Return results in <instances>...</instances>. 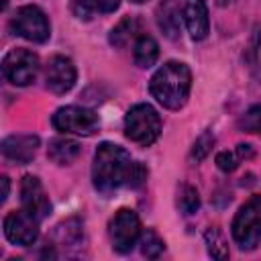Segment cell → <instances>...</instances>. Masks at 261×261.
<instances>
[{
    "instance_id": "obj_7",
    "label": "cell",
    "mask_w": 261,
    "mask_h": 261,
    "mask_svg": "<svg viewBox=\"0 0 261 261\" xmlns=\"http://www.w3.org/2000/svg\"><path fill=\"white\" fill-rule=\"evenodd\" d=\"M10 29L14 31V35H18L27 41H33V43H45L51 37L49 18L35 4L20 6L14 12V16L10 18Z\"/></svg>"
},
{
    "instance_id": "obj_20",
    "label": "cell",
    "mask_w": 261,
    "mask_h": 261,
    "mask_svg": "<svg viewBox=\"0 0 261 261\" xmlns=\"http://www.w3.org/2000/svg\"><path fill=\"white\" fill-rule=\"evenodd\" d=\"M139 245H141V253H143L147 259H155V257H159V255L163 253V249H165L163 239H161L155 230H151V228L145 230V232H141Z\"/></svg>"
},
{
    "instance_id": "obj_17",
    "label": "cell",
    "mask_w": 261,
    "mask_h": 261,
    "mask_svg": "<svg viewBox=\"0 0 261 261\" xmlns=\"http://www.w3.org/2000/svg\"><path fill=\"white\" fill-rule=\"evenodd\" d=\"M133 57L139 67H151L159 59V45L153 37L141 35L133 45Z\"/></svg>"
},
{
    "instance_id": "obj_13",
    "label": "cell",
    "mask_w": 261,
    "mask_h": 261,
    "mask_svg": "<svg viewBox=\"0 0 261 261\" xmlns=\"http://www.w3.org/2000/svg\"><path fill=\"white\" fill-rule=\"evenodd\" d=\"M181 16L188 27V33L194 41H202L208 37L210 20H208V8L204 0H181Z\"/></svg>"
},
{
    "instance_id": "obj_3",
    "label": "cell",
    "mask_w": 261,
    "mask_h": 261,
    "mask_svg": "<svg viewBox=\"0 0 261 261\" xmlns=\"http://www.w3.org/2000/svg\"><path fill=\"white\" fill-rule=\"evenodd\" d=\"M124 135L141 147L153 145L161 135V116L151 104H135L124 116Z\"/></svg>"
},
{
    "instance_id": "obj_24",
    "label": "cell",
    "mask_w": 261,
    "mask_h": 261,
    "mask_svg": "<svg viewBox=\"0 0 261 261\" xmlns=\"http://www.w3.org/2000/svg\"><path fill=\"white\" fill-rule=\"evenodd\" d=\"M239 161H241V157L237 155V151H220V153L216 155V165H218V169L224 171V173L234 171V169L239 167Z\"/></svg>"
},
{
    "instance_id": "obj_5",
    "label": "cell",
    "mask_w": 261,
    "mask_h": 261,
    "mask_svg": "<svg viewBox=\"0 0 261 261\" xmlns=\"http://www.w3.org/2000/svg\"><path fill=\"white\" fill-rule=\"evenodd\" d=\"M51 124L63 135L90 137L100 128V118L94 110L84 106H61L53 112Z\"/></svg>"
},
{
    "instance_id": "obj_14",
    "label": "cell",
    "mask_w": 261,
    "mask_h": 261,
    "mask_svg": "<svg viewBox=\"0 0 261 261\" xmlns=\"http://www.w3.org/2000/svg\"><path fill=\"white\" fill-rule=\"evenodd\" d=\"M181 18H184L181 16V4H177V0H163L155 10L157 27L167 39H177L179 37Z\"/></svg>"
},
{
    "instance_id": "obj_4",
    "label": "cell",
    "mask_w": 261,
    "mask_h": 261,
    "mask_svg": "<svg viewBox=\"0 0 261 261\" xmlns=\"http://www.w3.org/2000/svg\"><path fill=\"white\" fill-rule=\"evenodd\" d=\"M230 232L243 251H251L261 243V196H251L234 214Z\"/></svg>"
},
{
    "instance_id": "obj_10",
    "label": "cell",
    "mask_w": 261,
    "mask_h": 261,
    "mask_svg": "<svg viewBox=\"0 0 261 261\" xmlns=\"http://www.w3.org/2000/svg\"><path fill=\"white\" fill-rule=\"evenodd\" d=\"M20 204L22 208L33 214L39 222L45 220L51 212V202L49 196L37 175H24L20 181Z\"/></svg>"
},
{
    "instance_id": "obj_21",
    "label": "cell",
    "mask_w": 261,
    "mask_h": 261,
    "mask_svg": "<svg viewBox=\"0 0 261 261\" xmlns=\"http://www.w3.org/2000/svg\"><path fill=\"white\" fill-rule=\"evenodd\" d=\"M239 128H241L243 133L261 135V104L251 106V108L239 118Z\"/></svg>"
},
{
    "instance_id": "obj_18",
    "label": "cell",
    "mask_w": 261,
    "mask_h": 261,
    "mask_svg": "<svg viewBox=\"0 0 261 261\" xmlns=\"http://www.w3.org/2000/svg\"><path fill=\"white\" fill-rule=\"evenodd\" d=\"M120 0H71V10L80 18H90L94 14H108L118 8Z\"/></svg>"
},
{
    "instance_id": "obj_25",
    "label": "cell",
    "mask_w": 261,
    "mask_h": 261,
    "mask_svg": "<svg viewBox=\"0 0 261 261\" xmlns=\"http://www.w3.org/2000/svg\"><path fill=\"white\" fill-rule=\"evenodd\" d=\"M237 155H239L241 159H249V157H253V149H251V145H247V143H239V145H237Z\"/></svg>"
},
{
    "instance_id": "obj_2",
    "label": "cell",
    "mask_w": 261,
    "mask_h": 261,
    "mask_svg": "<svg viewBox=\"0 0 261 261\" xmlns=\"http://www.w3.org/2000/svg\"><path fill=\"white\" fill-rule=\"evenodd\" d=\"M192 90V71L181 61H167L163 63L149 82L151 96L167 110H179Z\"/></svg>"
},
{
    "instance_id": "obj_1",
    "label": "cell",
    "mask_w": 261,
    "mask_h": 261,
    "mask_svg": "<svg viewBox=\"0 0 261 261\" xmlns=\"http://www.w3.org/2000/svg\"><path fill=\"white\" fill-rule=\"evenodd\" d=\"M147 179V169L143 163L133 161L130 153L114 143H100L94 153L92 184L94 188L108 196L118 188H141Z\"/></svg>"
},
{
    "instance_id": "obj_23",
    "label": "cell",
    "mask_w": 261,
    "mask_h": 261,
    "mask_svg": "<svg viewBox=\"0 0 261 261\" xmlns=\"http://www.w3.org/2000/svg\"><path fill=\"white\" fill-rule=\"evenodd\" d=\"M179 208L184 214H196L200 208V196L194 186H184L179 192Z\"/></svg>"
},
{
    "instance_id": "obj_19",
    "label": "cell",
    "mask_w": 261,
    "mask_h": 261,
    "mask_svg": "<svg viewBox=\"0 0 261 261\" xmlns=\"http://www.w3.org/2000/svg\"><path fill=\"white\" fill-rule=\"evenodd\" d=\"M204 239H206V247H208L210 257H214V259H226L228 257V245H226L222 232L218 230V226H210L206 230Z\"/></svg>"
},
{
    "instance_id": "obj_16",
    "label": "cell",
    "mask_w": 261,
    "mask_h": 261,
    "mask_svg": "<svg viewBox=\"0 0 261 261\" xmlns=\"http://www.w3.org/2000/svg\"><path fill=\"white\" fill-rule=\"evenodd\" d=\"M141 37V22L135 16H126L122 18L112 31H110V45L114 47H126L130 41H137Z\"/></svg>"
},
{
    "instance_id": "obj_11",
    "label": "cell",
    "mask_w": 261,
    "mask_h": 261,
    "mask_svg": "<svg viewBox=\"0 0 261 261\" xmlns=\"http://www.w3.org/2000/svg\"><path fill=\"white\" fill-rule=\"evenodd\" d=\"M77 80L75 65L65 55H53L45 67V82L53 94H67Z\"/></svg>"
},
{
    "instance_id": "obj_27",
    "label": "cell",
    "mask_w": 261,
    "mask_h": 261,
    "mask_svg": "<svg viewBox=\"0 0 261 261\" xmlns=\"http://www.w3.org/2000/svg\"><path fill=\"white\" fill-rule=\"evenodd\" d=\"M128 2H133V4H143V2H147V0H128Z\"/></svg>"
},
{
    "instance_id": "obj_8",
    "label": "cell",
    "mask_w": 261,
    "mask_h": 261,
    "mask_svg": "<svg viewBox=\"0 0 261 261\" xmlns=\"http://www.w3.org/2000/svg\"><path fill=\"white\" fill-rule=\"evenodd\" d=\"M2 73L6 82H10L12 86H18V88L29 86L37 80L39 57L24 47L10 49L2 59Z\"/></svg>"
},
{
    "instance_id": "obj_26",
    "label": "cell",
    "mask_w": 261,
    "mask_h": 261,
    "mask_svg": "<svg viewBox=\"0 0 261 261\" xmlns=\"http://www.w3.org/2000/svg\"><path fill=\"white\" fill-rule=\"evenodd\" d=\"M8 190H10V184H8V177L2 175V202L8 198Z\"/></svg>"
},
{
    "instance_id": "obj_9",
    "label": "cell",
    "mask_w": 261,
    "mask_h": 261,
    "mask_svg": "<svg viewBox=\"0 0 261 261\" xmlns=\"http://www.w3.org/2000/svg\"><path fill=\"white\" fill-rule=\"evenodd\" d=\"M4 237L18 247H29L39 237V220L24 208L8 212L4 218Z\"/></svg>"
},
{
    "instance_id": "obj_22",
    "label": "cell",
    "mask_w": 261,
    "mask_h": 261,
    "mask_svg": "<svg viewBox=\"0 0 261 261\" xmlns=\"http://www.w3.org/2000/svg\"><path fill=\"white\" fill-rule=\"evenodd\" d=\"M212 145H214V135H212V130H204V133L196 139V143H194V147H192V153H190V159H192L194 163H200L202 159H206V155L210 153Z\"/></svg>"
},
{
    "instance_id": "obj_12",
    "label": "cell",
    "mask_w": 261,
    "mask_h": 261,
    "mask_svg": "<svg viewBox=\"0 0 261 261\" xmlns=\"http://www.w3.org/2000/svg\"><path fill=\"white\" fill-rule=\"evenodd\" d=\"M41 141L35 135H10L2 141V155L18 165H27L35 159Z\"/></svg>"
},
{
    "instance_id": "obj_6",
    "label": "cell",
    "mask_w": 261,
    "mask_h": 261,
    "mask_svg": "<svg viewBox=\"0 0 261 261\" xmlns=\"http://www.w3.org/2000/svg\"><path fill=\"white\" fill-rule=\"evenodd\" d=\"M141 220L135 210L120 208L108 222V237L116 253H130L141 239Z\"/></svg>"
},
{
    "instance_id": "obj_15",
    "label": "cell",
    "mask_w": 261,
    "mask_h": 261,
    "mask_svg": "<svg viewBox=\"0 0 261 261\" xmlns=\"http://www.w3.org/2000/svg\"><path fill=\"white\" fill-rule=\"evenodd\" d=\"M82 153V147L77 141L73 139H67V137H57V139H51L49 141V147H47V155L53 163L57 165H69L73 163Z\"/></svg>"
}]
</instances>
